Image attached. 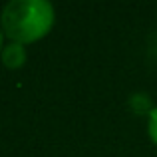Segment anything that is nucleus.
<instances>
[{
	"instance_id": "1",
	"label": "nucleus",
	"mask_w": 157,
	"mask_h": 157,
	"mask_svg": "<svg viewBox=\"0 0 157 157\" xmlns=\"http://www.w3.org/2000/svg\"><path fill=\"white\" fill-rule=\"evenodd\" d=\"M56 24V10L48 0H10L0 12V28L8 42L34 44L46 38Z\"/></svg>"
},
{
	"instance_id": "2",
	"label": "nucleus",
	"mask_w": 157,
	"mask_h": 157,
	"mask_svg": "<svg viewBox=\"0 0 157 157\" xmlns=\"http://www.w3.org/2000/svg\"><path fill=\"white\" fill-rule=\"evenodd\" d=\"M26 60H28V50L24 44H18V42L4 44L2 52H0V62L8 70H20L26 64Z\"/></svg>"
},
{
	"instance_id": "3",
	"label": "nucleus",
	"mask_w": 157,
	"mask_h": 157,
	"mask_svg": "<svg viewBox=\"0 0 157 157\" xmlns=\"http://www.w3.org/2000/svg\"><path fill=\"white\" fill-rule=\"evenodd\" d=\"M147 135H149L151 143L157 147V105L147 115Z\"/></svg>"
},
{
	"instance_id": "4",
	"label": "nucleus",
	"mask_w": 157,
	"mask_h": 157,
	"mask_svg": "<svg viewBox=\"0 0 157 157\" xmlns=\"http://www.w3.org/2000/svg\"><path fill=\"white\" fill-rule=\"evenodd\" d=\"M4 38H6V36H4L2 28H0V52H2V48H4Z\"/></svg>"
}]
</instances>
